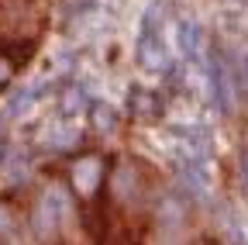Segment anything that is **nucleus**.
I'll use <instances>...</instances> for the list:
<instances>
[{
	"mask_svg": "<svg viewBox=\"0 0 248 245\" xmlns=\"http://www.w3.org/2000/svg\"><path fill=\"white\" fill-rule=\"evenodd\" d=\"M97 183H100V163H97V156H83V159L73 163V187L79 194L90 197L93 190H97Z\"/></svg>",
	"mask_w": 248,
	"mask_h": 245,
	"instance_id": "nucleus-1",
	"label": "nucleus"
},
{
	"mask_svg": "<svg viewBox=\"0 0 248 245\" xmlns=\"http://www.w3.org/2000/svg\"><path fill=\"white\" fill-rule=\"evenodd\" d=\"M11 73H14V63H11V59H4V55H0V86H4V83L11 80Z\"/></svg>",
	"mask_w": 248,
	"mask_h": 245,
	"instance_id": "nucleus-2",
	"label": "nucleus"
}]
</instances>
